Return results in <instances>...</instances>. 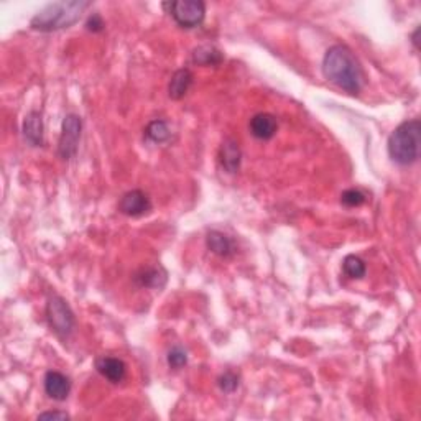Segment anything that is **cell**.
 <instances>
[{"mask_svg":"<svg viewBox=\"0 0 421 421\" xmlns=\"http://www.w3.org/2000/svg\"><path fill=\"white\" fill-rule=\"evenodd\" d=\"M191 60L197 66H219L222 63L224 56L221 50H217L214 45H201L192 51Z\"/></svg>","mask_w":421,"mask_h":421,"instance_id":"obj_15","label":"cell"},{"mask_svg":"<svg viewBox=\"0 0 421 421\" xmlns=\"http://www.w3.org/2000/svg\"><path fill=\"white\" fill-rule=\"evenodd\" d=\"M342 270L349 278H362L366 275V262L357 256H348L342 262Z\"/></svg>","mask_w":421,"mask_h":421,"instance_id":"obj_18","label":"cell"},{"mask_svg":"<svg viewBox=\"0 0 421 421\" xmlns=\"http://www.w3.org/2000/svg\"><path fill=\"white\" fill-rule=\"evenodd\" d=\"M366 201V195L359 190H346L341 195V203L348 206V208H357V206H362Z\"/></svg>","mask_w":421,"mask_h":421,"instance_id":"obj_19","label":"cell"},{"mask_svg":"<svg viewBox=\"0 0 421 421\" xmlns=\"http://www.w3.org/2000/svg\"><path fill=\"white\" fill-rule=\"evenodd\" d=\"M135 282H137L140 287L161 288L166 282V274L165 270L161 269H147L137 274V276H135Z\"/></svg>","mask_w":421,"mask_h":421,"instance_id":"obj_16","label":"cell"},{"mask_svg":"<svg viewBox=\"0 0 421 421\" xmlns=\"http://www.w3.org/2000/svg\"><path fill=\"white\" fill-rule=\"evenodd\" d=\"M250 134L258 140H270L278 130V120L275 116H271L269 112H260L256 114L250 118L249 124Z\"/></svg>","mask_w":421,"mask_h":421,"instance_id":"obj_8","label":"cell"},{"mask_svg":"<svg viewBox=\"0 0 421 421\" xmlns=\"http://www.w3.org/2000/svg\"><path fill=\"white\" fill-rule=\"evenodd\" d=\"M46 319L50 328L55 331V334L60 337H69L73 334L74 326H76V319L74 313L69 308V305L63 298L58 295H53L46 301Z\"/></svg>","mask_w":421,"mask_h":421,"instance_id":"obj_4","label":"cell"},{"mask_svg":"<svg viewBox=\"0 0 421 421\" xmlns=\"http://www.w3.org/2000/svg\"><path fill=\"white\" fill-rule=\"evenodd\" d=\"M206 245L213 253L219 257H231L234 253V244L226 234L219 231H210L206 237Z\"/></svg>","mask_w":421,"mask_h":421,"instance_id":"obj_14","label":"cell"},{"mask_svg":"<svg viewBox=\"0 0 421 421\" xmlns=\"http://www.w3.org/2000/svg\"><path fill=\"white\" fill-rule=\"evenodd\" d=\"M170 15L181 28H196L203 24L206 15V6L201 0H177L165 3Z\"/></svg>","mask_w":421,"mask_h":421,"instance_id":"obj_5","label":"cell"},{"mask_svg":"<svg viewBox=\"0 0 421 421\" xmlns=\"http://www.w3.org/2000/svg\"><path fill=\"white\" fill-rule=\"evenodd\" d=\"M219 160H221L222 168L227 173H235L240 168V160H242V152H240L239 143L234 138H226L219 150Z\"/></svg>","mask_w":421,"mask_h":421,"instance_id":"obj_11","label":"cell"},{"mask_svg":"<svg viewBox=\"0 0 421 421\" xmlns=\"http://www.w3.org/2000/svg\"><path fill=\"white\" fill-rule=\"evenodd\" d=\"M81 117L76 116V114H68L63 120V127H61L58 143V153L63 160H71L78 153V145L79 140H81Z\"/></svg>","mask_w":421,"mask_h":421,"instance_id":"obj_6","label":"cell"},{"mask_svg":"<svg viewBox=\"0 0 421 421\" xmlns=\"http://www.w3.org/2000/svg\"><path fill=\"white\" fill-rule=\"evenodd\" d=\"M192 73L190 71V69L183 68V69H178L177 73L171 76V81L168 84V96L171 99L174 100H179L183 99L184 96L188 94V91H190V87L192 86Z\"/></svg>","mask_w":421,"mask_h":421,"instance_id":"obj_13","label":"cell"},{"mask_svg":"<svg viewBox=\"0 0 421 421\" xmlns=\"http://www.w3.org/2000/svg\"><path fill=\"white\" fill-rule=\"evenodd\" d=\"M104 26H105V24L99 13H92V15H89V19H87V21H86V28L92 33H100L104 30Z\"/></svg>","mask_w":421,"mask_h":421,"instance_id":"obj_22","label":"cell"},{"mask_svg":"<svg viewBox=\"0 0 421 421\" xmlns=\"http://www.w3.org/2000/svg\"><path fill=\"white\" fill-rule=\"evenodd\" d=\"M89 7L91 2H81V0L50 3L33 17L30 25L38 32H58L76 24L81 19L82 12Z\"/></svg>","mask_w":421,"mask_h":421,"instance_id":"obj_2","label":"cell"},{"mask_svg":"<svg viewBox=\"0 0 421 421\" xmlns=\"http://www.w3.org/2000/svg\"><path fill=\"white\" fill-rule=\"evenodd\" d=\"M188 364V354L181 348H174L168 352V366L171 368H181Z\"/></svg>","mask_w":421,"mask_h":421,"instance_id":"obj_21","label":"cell"},{"mask_svg":"<svg viewBox=\"0 0 421 421\" xmlns=\"http://www.w3.org/2000/svg\"><path fill=\"white\" fill-rule=\"evenodd\" d=\"M323 74L328 81L349 94H359L364 87V71L352 51L346 45H334L323 58Z\"/></svg>","mask_w":421,"mask_h":421,"instance_id":"obj_1","label":"cell"},{"mask_svg":"<svg viewBox=\"0 0 421 421\" xmlns=\"http://www.w3.org/2000/svg\"><path fill=\"white\" fill-rule=\"evenodd\" d=\"M69 420V415L64 413V411H45V413H42L38 416V420Z\"/></svg>","mask_w":421,"mask_h":421,"instance_id":"obj_23","label":"cell"},{"mask_svg":"<svg viewBox=\"0 0 421 421\" xmlns=\"http://www.w3.org/2000/svg\"><path fill=\"white\" fill-rule=\"evenodd\" d=\"M45 392L53 400L63 402L68 398L69 392H71V380L64 374L56 370L46 372L45 375Z\"/></svg>","mask_w":421,"mask_h":421,"instance_id":"obj_9","label":"cell"},{"mask_svg":"<svg viewBox=\"0 0 421 421\" xmlns=\"http://www.w3.org/2000/svg\"><path fill=\"white\" fill-rule=\"evenodd\" d=\"M217 384H219V388H221L222 392L232 393V392H235L237 387H239V375L234 374V372L227 370V372H224L221 377H219Z\"/></svg>","mask_w":421,"mask_h":421,"instance_id":"obj_20","label":"cell"},{"mask_svg":"<svg viewBox=\"0 0 421 421\" xmlns=\"http://www.w3.org/2000/svg\"><path fill=\"white\" fill-rule=\"evenodd\" d=\"M43 117L38 111L28 112L24 120V137L32 147H42L43 145Z\"/></svg>","mask_w":421,"mask_h":421,"instance_id":"obj_12","label":"cell"},{"mask_svg":"<svg viewBox=\"0 0 421 421\" xmlns=\"http://www.w3.org/2000/svg\"><path fill=\"white\" fill-rule=\"evenodd\" d=\"M418 33H420V28H416V32L413 33V43L416 48H418Z\"/></svg>","mask_w":421,"mask_h":421,"instance_id":"obj_24","label":"cell"},{"mask_svg":"<svg viewBox=\"0 0 421 421\" xmlns=\"http://www.w3.org/2000/svg\"><path fill=\"white\" fill-rule=\"evenodd\" d=\"M152 209V201L150 197L142 190H132L127 191L124 196L118 201V210L125 216L130 217H138L147 214Z\"/></svg>","mask_w":421,"mask_h":421,"instance_id":"obj_7","label":"cell"},{"mask_svg":"<svg viewBox=\"0 0 421 421\" xmlns=\"http://www.w3.org/2000/svg\"><path fill=\"white\" fill-rule=\"evenodd\" d=\"M143 134H145V137H147L148 140H152V142H155V143L168 142L170 137H171L170 127L165 120H152L150 124L145 127Z\"/></svg>","mask_w":421,"mask_h":421,"instance_id":"obj_17","label":"cell"},{"mask_svg":"<svg viewBox=\"0 0 421 421\" xmlns=\"http://www.w3.org/2000/svg\"><path fill=\"white\" fill-rule=\"evenodd\" d=\"M96 368L104 379H107L112 384H120L127 375V366L124 361L117 357H99L96 361Z\"/></svg>","mask_w":421,"mask_h":421,"instance_id":"obj_10","label":"cell"},{"mask_svg":"<svg viewBox=\"0 0 421 421\" xmlns=\"http://www.w3.org/2000/svg\"><path fill=\"white\" fill-rule=\"evenodd\" d=\"M421 124L418 118H411L400 124L388 138V155L395 163L411 165L420 156Z\"/></svg>","mask_w":421,"mask_h":421,"instance_id":"obj_3","label":"cell"}]
</instances>
